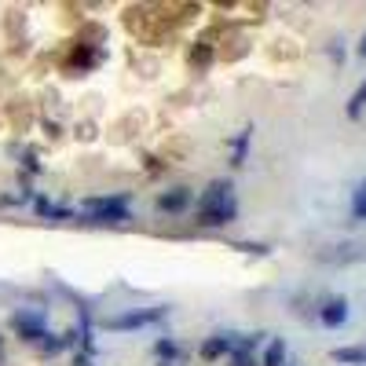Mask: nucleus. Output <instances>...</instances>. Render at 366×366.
Masks as SVG:
<instances>
[{"label":"nucleus","mask_w":366,"mask_h":366,"mask_svg":"<svg viewBox=\"0 0 366 366\" xmlns=\"http://www.w3.org/2000/svg\"><path fill=\"white\" fill-rule=\"evenodd\" d=\"M238 217V202H234V187L227 179H217L209 183V191L202 198V209H198V220L205 227H224Z\"/></svg>","instance_id":"obj_1"},{"label":"nucleus","mask_w":366,"mask_h":366,"mask_svg":"<svg viewBox=\"0 0 366 366\" xmlns=\"http://www.w3.org/2000/svg\"><path fill=\"white\" fill-rule=\"evenodd\" d=\"M84 217L92 224H125L129 220V194H110V198H88Z\"/></svg>","instance_id":"obj_2"},{"label":"nucleus","mask_w":366,"mask_h":366,"mask_svg":"<svg viewBox=\"0 0 366 366\" xmlns=\"http://www.w3.org/2000/svg\"><path fill=\"white\" fill-rule=\"evenodd\" d=\"M11 326H15L19 337H22V341H29V345H44V337H48L44 312H15Z\"/></svg>","instance_id":"obj_3"},{"label":"nucleus","mask_w":366,"mask_h":366,"mask_svg":"<svg viewBox=\"0 0 366 366\" xmlns=\"http://www.w3.org/2000/svg\"><path fill=\"white\" fill-rule=\"evenodd\" d=\"M165 319V308H139V312H129V315H117V319H107V330H139V326H150Z\"/></svg>","instance_id":"obj_4"},{"label":"nucleus","mask_w":366,"mask_h":366,"mask_svg":"<svg viewBox=\"0 0 366 366\" xmlns=\"http://www.w3.org/2000/svg\"><path fill=\"white\" fill-rule=\"evenodd\" d=\"M319 319H322V326H330V330L345 326V322H348V300H345V297H330V300L322 304Z\"/></svg>","instance_id":"obj_5"},{"label":"nucleus","mask_w":366,"mask_h":366,"mask_svg":"<svg viewBox=\"0 0 366 366\" xmlns=\"http://www.w3.org/2000/svg\"><path fill=\"white\" fill-rule=\"evenodd\" d=\"M187 205H191V187H172V191H165L158 198V209L162 212H183Z\"/></svg>","instance_id":"obj_6"},{"label":"nucleus","mask_w":366,"mask_h":366,"mask_svg":"<svg viewBox=\"0 0 366 366\" xmlns=\"http://www.w3.org/2000/svg\"><path fill=\"white\" fill-rule=\"evenodd\" d=\"M234 333H217V337H209L205 345H202V355L205 359H220L224 352H234Z\"/></svg>","instance_id":"obj_7"},{"label":"nucleus","mask_w":366,"mask_h":366,"mask_svg":"<svg viewBox=\"0 0 366 366\" xmlns=\"http://www.w3.org/2000/svg\"><path fill=\"white\" fill-rule=\"evenodd\" d=\"M74 341H77L74 330H66V333H48L41 348H44V352H66V348H74Z\"/></svg>","instance_id":"obj_8"},{"label":"nucleus","mask_w":366,"mask_h":366,"mask_svg":"<svg viewBox=\"0 0 366 366\" xmlns=\"http://www.w3.org/2000/svg\"><path fill=\"white\" fill-rule=\"evenodd\" d=\"M282 362H286V345H282V341H271L260 366H282Z\"/></svg>","instance_id":"obj_9"},{"label":"nucleus","mask_w":366,"mask_h":366,"mask_svg":"<svg viewBox=\"0 0 366 366\" xmlns=\"http://www.w3.org/2000/svg\"><path fill=\"white\" fill-rule=\"evenodd\" d=\"M352 217L355 220H366V179L355 187V194H352Z\"/></svg>","instance_id":"obj_10"},{"label":"nucleus","mask_w":366,"mask_h":366,"mask_svg":"<svg viewBox=\"0 0 366 366\" xmlns=\"http://www.w3.org/2000/svg\"><path fill=\"white\" fill-rule=\"evenodd\" d=\"M366 110V81L355 88V96H352V103H348V117H359Z\"/></svg>","instance_id":"obj_11"},{"label":"nucleus","mask_w":366,"mask_h":366,"mask_svg":"<svg viewBox=\"0 0 366 366\" xmlns=\"http://www.w3.org/2000/svg\"><path fill=\"white\" fill-rule=\"evenodd\" d=\"M333 359L337 362H366V348H337Z\"/></svg>","instance_id":"obj_12"},{"label":"nucleus","mask_w":366,"mask_h":366,"mask_svg":"<svg viewBox=\"0 0 366 366\" xmlns=\"http://www.w3.org/2000/svg\"><path fill=\"white\" fill-rule=\"evenodd\" d=\"M154 355H162V359H176V355H183V352H179L176 341H158V345H154Z\"/></svg>","instance_id":"obj_13"},{"label":"nucleus","mask_w":366,"mask_h":366,"mask_svg":"<svg viewBox=\"0 0 366 366\" xmlns=\"http://www.w3.org/2000/svg\"><path fill=\"white\" fill-rule=\"evenodd\" d=\"M246 147H249V132H242V139L234 143V154H231V165H242V162H246Z\"/></svg>","instance_id":"obj_14"},{"label":"nucleus","mask_w":366,"mask_h":366,"mask_svg":"<svg viewBox=\"0 0 366 366\" xmlns=\"http://www.w3.org/2000/svg\"><path fill=\"white\" fill-rule=\"evenodd\" d=\"M231 366H257V362H253V355H246V352H234V355H231Z\"/></svg>","instance_id":"obj_15"},{"label":"nucleus","mask_w":366,"mask_h":366,"mask_svg":"<svg viewBox=\"0 0 366 366\" xmlns=\"http://www.w3.org/2000/svg\"><path fill=\"white\" fill-rule=\"evenodd\" d=\"M74 366H92V355H88V352H81V355L74 359Z\"/></svg>","instance_id":"obj_16"},{"label":"nucleus","mask_w":366,"mask_h":366,"mask_svg":"<svg viewBox=\"0 0 366 366\" xmlns=\"http://www.w3.org/2000/svg\"><path fill=\"white\" fill-rule=\"evenodd\" d=\"M359 55H362V59H366V37H362V41H359Z\"/></svg>","instance_id":"obj_17"},{"label":"nucleus","mask_w":366,"mask_h":366,"mask_svg":"<svg viewBox=\"0 0 366 366\" xmlns=\"http://www.w3.org/2000/svg\"><path fill=\"white\" fill-rule=\"evenodd\" d=\"M0 348H4V337H0Z\"/></svg>","instance_id":"obj_18"}]
</instances>
